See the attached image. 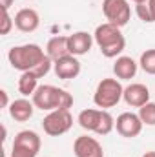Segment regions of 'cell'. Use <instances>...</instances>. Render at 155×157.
<instances>
[{"instance_id":"cell-1","label":"cell","mask_w":155,"mask_h":157,"mask_svg":"<svg viewBox=\"0 0 155 157\" xmlns=\"http://www.w3.org/2000/svg\"><path fill=\"white\" fill-rule=\"evenodd\" d=\"M35 108L42 112H55V110H70L73 106V95L62 88L53 84H42L31 97Z\"/></svg>"},{"instance_id":"cell-2","label":"cell","mask_w":155,"mask_h":157,"mask_svg":"<svg viewBox=\"0 0 155 157\" xmlns=\"http://www.w3.org/2000/svg\"><path fill=\"white\" fill-rule=\"evenodd\" d=\"M93 39H95V44L99 46L100 53L106 59L120 57V53L126 48V39H124L120 28L115 26V24H110V22H104V24L97 26V29L93 33Z\"/></svg>"},{"instance_id":"cell-3","label":"cell","mask_w":155,"mask_h":157,"mask_svg":"<svg viewBox=\"0 0 155 157\" xmlns=\"http://www.w3.org/2000/svg\"><path fill=\"white\" fill-rule=\"evenodd\" d=\"M47 55L39 44H22V46H13L7 51V60L13 70L18 71H33Z\"/></svg>"},{"instance_id":"cell-4","label":"cell","mask_w":155,"mask_h":157,"mask_svg":"<svg viewBox=\"0 0 155 157\" xmlns=\"http://www.w3.org/2000/svg\"><path fill=\"white\" fill-rule=\"evenodd\" d=\"M122 95H124V88H122L119 78H102L95 88L93 102L97 108L108 110V108H113L120 102Z\"/></svg>"},{"instance_id":"cell-5","label":"cell","mask_w":155,"mask_h":157,"mask_svg":"<svg viewBox=\"0 0 155 157\" xmlns=\"http://www.w3.org/2000/svg\"><path fill=\"white\" fill-rule=\"evenodd\" d=\"M71 126H73V115L70 113V110H55V112H49L44 117V121H42L44 133H47L49 137L64 135L66 132H70Z\"/></svg>"},{"instance_id":"cell-6","label":"cell","mask_w":155,"mask_h":157,"mask_svg":"<svg viewBox=\"0 0 155 157\" xmlns=\"http://www.w3.org/2000/svg\"><path fill=\"white\" fill-rule=\"evenodd\" d=\"M102 13L110 24H115L119 28L126 26L131 18V7L128 0H104Z\"/></svg>"},{"instance_id":"cell-7","label":"cell","mask_w":155,"mask_h":157,"mask_svg":"<svg viewBox=\"0 0 155 157\" xmlns=\"http://www.w3.org/2000/svg\"><path fill=\"white\" fill-rule=\"evenodd\" d=\"M142 121L139 117V113H133V112H124L115 119V128L117 133L126 137V139H133L137 137L141 132H142Z\"/></svg>"},{"instance_id":"cell-8","label":"cell","mask_w":155,"mask_h":157,"mask_svg":"<svg viewBox=\"0 0 155 157\" xmlns=\"http://www.w3.org/2000/svg\"><path fill=\"white\" fill-rule=\"evenodd\" d=\"M73 154L75 157H104V150L95 137L80 135L73 143Z\"/></svg>"},{"instance_id":"cell-9","label":"cell","mask_w":155,"mask_h":157,"mask_svg":"<svg viewBox=\"0 0 155 157\" xmlns=\"http://www.w3.org/2000/svg\"><path fill=\"white\" fill-rule=\"evenodd\" d=\"M124 102L131 108H141L146 102H150V90L148 86L141 84V82H131L130 86L124 88V95H122Z\"/></svg>"},{"instance_id":"cell-10","label":"cell","mask_w":155,"mask_h":157,"mask_svg":"<svg viewBox=\"0 0 155 157\" xmlns=\"http://www.w3.org/2000/svg\"><path fill=\"white\" fill-rule=\"evenodd\" d=\"M53 70H55V75L62 80H70V78L78 77L82 66H80V60H78L75 55H68V57H62L59 60L53 62Z\"/></svg>"},{"instance_id":"cell-11","label":"cell","mask_w":155,"mask_h":157,"mask_svg":"<svg viewBox=\"0 0 155 157\" xmlns=\"http://www.w3.org/2000/svg\"><path fill=\"white\" fill-rule=\"evenodd\" d=\"M40 26V15L33 7H24L15 15V28L22 33H33Z\"/></svg>"},{"instance_id":"cell-12","label":"cell","mask_w":155,"mask_h":157,"mask_svg":"<svg viewBox=\"0 0 155 157\" xmlns=\"http://www.w3.org/2000/svg\"><path fill=\"white\" fill-rule=\"evenodd\" d=\"M70 40V53L75 55V57H82L86 53H89L91 46H93V35H89L88 31H75L73 35L68 37Z\"/></svg>"},{"instance_id":"cell-13","label":"cell","mask_w":155,"mask_h":157,"mask_svg":"<svg viewBox=\"0 0 155 157\" xmlns=\"http://www.w3.org/2000/svg\"><path fill=\"white\" fill-rule=\"evenodd\" d=\"M7 110H9L11 119H15L17 122H26V121H29V119L33 117L35 104H33V101H28L26 97H22V99L13 101Z\"/></svg>"},{"instance_id":"cell-14","label":"cell","mask_w":155,"mask_h":157,"mask_svg":"<svg viewBox=\"0 0 155 157\" xmlns=\"http://www.w3.org/2000/svg\"><path fill=\"white\" fill-rule=\"evenodd\" d=\"M137 70H139V64L131 57H126V55L117 57L115 64H113V73L119 80H131L137 75Z\"/></svg>"},{"instance_id":"cell-15","label":"cell","mask_w":155,"mask_h":157,"mask_svg":"<svg viewBox=\"0 0 155 157\" xmlns=\"http://www.w3.org/2000/svg\"><path fill=\"white\" fill-rule=\"evenodd\" d=\"M46 55H47L53 62L59 60V59H62V57L71 55V53H70V40H68V37L57 35V37L49 39L47 46H46Z\"/></svg>"},{"instance_id":"cell-16","label":"cell","mask_w":155,"mask_h":157,"mask_svg":"<svg viewBox=\"0 0 155 157\" xmlns=\"http://www.w3.org/2000/svg\"><path fill=\"white\" fill-rule=\"evenodd\" d=\"M100 119H102V110H97V108H86L78 113V126L86 132H93L97 133L99 130V124H100Z\"/></svg>"},{"instance_id":"cell-17","label":"cell","mask_w":155,"mask_h":157,"mask_svg":"<svg viewBox=\"0 0 155 157\" xmlns=\"http://www.w3.org/2000/svg\"><path fill=\"white\" fill-rule=\"evenodd\" d=\"M13 146H22V148H28L35 154L40 152V137L37 132L33 130H22L15 135L13 139Z\"/></svg>"},{"instance_id":"cell-18","label":"cell","mask_w":155,"mask_h":157,"mask_svg":"<svg viewBox=\"0 0 155 157\" xmlns=\"http://www.w3.org/2000/svg\"><path fill=\"white\" fill-rule=\"evenodd\" d=\"M39 88V77L31 71H24L20 78H18V91L24 95V97H33V93L37 91Z\"/></svg>"},{"instance_id":"cell-19","label":"cell","mask_w":155,"mask_h":157,"mask_svg":"<svg viewBox=\"0 0 155 157\" xmlns=\"http://www.w3.org/2000/svg\"><path fill=\"white\" fill-rule=\"evenodd\" d=\"M139 66L142 68L144 73L155 75V49H146L142 51L141 59H139Z\"/></svg>"},{"instance_id":"cell-20","label":"cell","mask_w":155,"mask_h":157,"mask_svg":"<svg viewBox=\"0 0 155 157\" xmlns=\"http://www.w3.org/2000/svg\"><path fill=\"white\" fill-rule=\"evenodd\" d=\"M139 117L142 124L146 126H155V102H146L144 106L139 108Z\"/></svg>"},{"instance_id":"cell-21","label":"cell","mask_w":155,"mask_h":157,"mask_svg":"<svg viewBox=\"0 0 155 157\" xmlns=\"http://www.w3.org/2000/svg\"><path fill=\"white\" fill-rule=\"evenodd\" d=\"M135 13H137V17L142 20V22H153V18H152V13H150V7H148V2H144V4H135Z\"/></svg>"},{"instance_id":"cell-22","label":"cell","mask_w":155,"mask_h":157,"mask_svg":"<svg viewBox=\"0 0 155 157\" xmlns=\"http://www.w3.org/2000/svg\"><path fill=\"white\" fill-rule=\"evenodd\" d=\"M51 66H53V60H51L49 57H46V59L40 62V64L37 66V68H35V70H33V71H31V73H35V75H37L39 78H42V77H46V75L49 73Z\"/></svg>"},{"instance_id":"cell-23","label":"cell","mask_w":155,"mask_h":157,"mask_svg":"<svg viewBox=\"0 0 155 157\" xmlns=\"http://www.w3.org/2000/svg\"><path fill=\"white\" fill-rule=\"evenodd\" d=\"M15 28V18H11L9 11H4L2 15V26H0V35H9V31Z\"/></svg>"},{"instance_id":"cell-24","label":"cell","mask_w":155,"mask_h":157,"mask_svg":"<svg viewBox=\"0 0 155 157\" xmlns=\"http://www.w3.org/2000/svg\"><path fill=\"white\" fill-rule=\"evenodd\" d=\"M39 154L28 150V148H22V146H13L11 148V157H37Z\"/></svg>"},{"instance_id":"cell-25","label":"cell","mask_w":155,"mask_h":157,"mask_svg":"<svg viewBox=\"0 0 155 157\" xmlns=\"http://www.w3.org/2000/svg\"><path fill=\"white\" fill-rule=\"evenodd\" d=\"M0 97H2V108H9V97L6 90H0Z\"/></svg>"},{"instance_id":"cell-26","label":"cell","mask_w":155,"mask_h":157,"mask_svg":"<svg viewBox=\"0 0 155 157\" xmlns=\"http://www.w3.org/2000/svg\"><path fill=\"white\" fill-rule=\"evenodd\" d=\"M13 2H15V0H0V4H2V11H9V7L13 6Z\"/></svg>"},{"instance_id":"cell-27","label":"cell","mask_w":155,"mask_h":157,"mask_svg":"<svg viewBox=\"0 0 155 157\" xmlns=\"http://www.w3.org/2000/svg\"><path fill=\"white\" fill-rule=\"evenodd\" d=\"M148 7H150L152 18H153V22H155V0H148Z\"/></svg>"},{"instance_id":"cell-28","label":"cell","mask_w":155,"mask_h":157,"mask_svg":"<svg viewBox=\"0 0 155 157\" xmlns=\"http://www.w3.org/2000/svg\"><path fill=\"white\" fill-rule=\"evenodd\" d=\"M141 157H155V150H150V152H144Z\"/></svg>"},{"instance_id":"cell-29","label":"cell","mask_w":155,"mask_h":157,"mask_svg":"<svg viewBox=\"0 0 155 157\" xmlns=\"http://www.w3.org/2000/svg\"><path fill=\"white\" fill-rule=\"evenodd\" d=\"M131 2H135V4H144V2H148V0H131Z\"/></svg>"}]
</instances>
